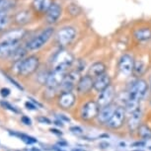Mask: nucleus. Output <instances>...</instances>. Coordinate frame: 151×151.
I'll return each instance as SVG.
<instances>
[{"label": "nucleus", "mask_w": 151, "mask_h": 151, "mask_svg": "<svg viewBox=\"0 0 151 151\" xmlns=\"http://www.w3.org/2000/svg\"><path fill=\"white\" fill-rule=\"evenodd\" d=\"M106 70H107V66L104 62L97 61V62H94L89 67L88 75H90L91 77H93V78H96V77H98V76L102 75V74L106 73Z\"/></svg>", "instance_id": "20"}, {"label": "nucleus", "mask_w": 151, "mask_h": 151, "mask_svg": "<svg viewBox=\"0 0 151 151\" xmlns=\"http://www.w3.org/2000/svg\"><path fill=\"white\" fill-rule=\"evenodd\" d=\"M53 35V29L52 28H47V29L44 30L42 32H41L38 36H36L33 40L28 42L27 48L30 50H37L39 48H41L42 47L47 44L50 41V39L52 38Z\"/></svg>", "instance_id": "2"}, {"label": "nucleus", "mask_w": 151, "mask_h": 151, "mask_svg": "<svg viewBox=\"0 0 151 151\" xmlns=\"http://www.w3.org/2000/svg\"><path fill=\"white\" fill-rule=\"evenodd\" d=\"M116 105L115 104H111V105H108L106 107H103L100 109V112H99V115L97 116V121H98L99 124H107L108 122L110 121L112 116L114 115L115 111L116 110Z\"/></svg>", "instance_id": "12"}, {"label": "nucleus", "mask_w": 151, "mask_h": 151, "mask_svg": "<svg viewBox=\"0 0 151 151\" xmlns=\"http://www.w3.org/2000/svg\"><path fill=\"white\" fill-rule=\"evenodd\" d=\"M79 79H80L79 71L77 70L70 71V72H68L66 75H65L64 80L62 81V83L59 88L62 90V92H72L73 88L75 86H77Z\"/></svg>", "instance_id": "9"}, {"label": "nucleus", "mask_w": 151, "mask_h": 151, "mask_svg": "<svg viewBox=\"0 0 151 151\" xmlns=\"http://www.w3.org/2000/svg\"><path fill=\"white\" fill-rule=\"evenodd\" d=\"M34 8L38 11V12L45 13L47 12L50 6L52 5V0H34L33 2Z\"/></svg>", "instance_id": "22"}, {"label": "nucleus", "mask_w": 151, "mask_h": 151, "mask_svg": "<svg viewBox=\"0 0 151 151\" xmlns=\"http://www.w3.org/2000/svg\"><path fill=\"white\" fill-rule=\"evenodd\" d=\"M25 34H26V32L23 29L10 31V32L4 34L2 36L0 42H19L20 40L24 38Z\"/></svg>", "instance_id": "16"}, {"label": "nucleus", "mask_w": 151, "mask_h": 151, "mask_svg": "<svg viewBox=\"0 0 151 151\" xmlns=\"http://www.w3.org/2000/svg\"><path fill=\"white\" fill-rule=\"evenodd\" d=\"M138 135L140 136V138H142L143 140H148L151 138V129L149 127L145 124H140L137 129Z\"/></svg>", "instance_id": "24"}, {"label": "nucleus", "mask_w": 151, "mask_h": 151, "mask_svg": "<svg viewBox=\"0 0 151 151\" xmlns=\"http://www.w3.org/2000/svg\"><path fill=\"white\" fill-rule=\"evenodd\" d=\"M94 87V78L91 77L90 75H84L81 76L79 79L76 89L79 94H87L89 93Z\"/></svg>", "instance_id": "13"}, {"label": "nucleus", "mask_w": 151, "mask_h": 151, "mask_svg": "<svg viewBox=\"0 0 151 151\" xmlns=\"http://www.w3.org/2000/svg\"><path fill=\"white\" fill-rule=\"evenodd\" d=\"M61 16V7L58 3H52L50 8L47 12V20L50 24H55L58 21L59 17Z\"/></svg>", "instance_id": "19"}, {"label": "nucleus", "mask_w": 151, "mask_h": 151, "mask_svg": "<svg viewBox=\"0 0 151 151\" xmlns=\"http://www.w3.org/2000/svg\"><path fill=\"white\" fill-rule=\"evenodd\" d=\"M146 65L142 60H137L134 61V67H133V72L132 74L135 77H140L146 71Z\"/></svg>", "instance_id": "23"}, {"label": "nucleus", "mask_w": 151, "mask_h": 151, "mask_svg": "<svg viewBox=\"0 0 151 151\" xmlns=\"http://www.w3.org/2000/svg\"><path fill=\"white\" fill-rule=\"evenodd\" d=\"M69 12H70L71 15H78V14L81 12V9L78 5L72 4L69 6Z\"/></svg>", "instance_id": "30"}, {"label": "nucleus", "mask_w": 151, "mask_h": 151, "mask_svg": "<svg viewBox=\"0 0 151 151\" xmlns=\"http://www.w3.org/2000/svg\"><path fill=\"white\" fill-rule=\"evenodd\" d=\"M133 37L137 42H146L151 40V29L150 28H140L134 31Z\"/></svg>", "instance_id": "21"}, {"label": "nucleus", "mask_w": 151, "mask_h": 151, "mask_svg": "<svg viewBox=\"0 0 151 151\" xmlns=\"http://www.w3.org/2000/svg\"><path fill=\"white\" fill-rule=\"evenodd\" d=\"M76 31L73 27H64L59 31L56 36L58 42L62 47L69 45L71 42L75 39Z\"/></svg>", "instance_id": "11"}, {"label": "nucleus", "mask_w": 151, "mask_h": 151, "mask_svg": "<svg viewBox=\"0 0 151 151\" xmlns=\"http://www.w3.org/2000/svg\"><path fill=\"white\" fill-rule=\"evenodd\" d=\"M150 91H151V82H150Z\"/></svg>", "instance_id": "41"}, {"label": "nucleus", "mask_w": 151, "mask_h": 151, "mask_svg": "<svg viewBox=\"0 0 151 151\" xmlns=\"http://www.w3.org/2000/svg\"><path fill=\"white\" fill-rule=\"evenodd\" d=\"M115 96H116V88L112 84L108 88H106L105 90L102 91V92L99 93L96 101L100 106V108H103V107L108 106V105L113 104Z\"/></svg>", "instance_id": "7"}, {"label": "nucleus", "mask_w": 151, "mask_h": 151, "mask_svg": "<svg viewBox=\"0 0 151 151\" xmlns=\"http://www.w3.org/2000/svg\"><path fill=\"white\" fill-rule=\"evenodd\" d=\"M70 132L74 133V134L79 135L83 133V129H82L80 127H70Z\"/></svg>", "instance_id": "32"}, {"label": "nucleus", "mask_w": 151, "mask_h": 151, "mask_svg": "<svg viewBox=\"0 0 151 151\" xmlns=\"http://www.w3.org/2000/svg\"><path fill=\"white\" fill-rule=\"evenodd\" d=\"M140 122H141V110L139 108L136 112L129 115V119L127 121V127H129V132H137L139 125L141 124Z\"/></svg>", "instance_id": "18"}, {"label": "nucleus", "mask_w": 151, "mask_h": 151, "mask_svg": "<svg viewBox=\"0 0 151 151\" xmlns=\"http://www.w3.org/2000/svg\"><path fill=\"white\" fill-rule=\"evenodd\" d=\"M76 97L72 92H62L58 97V105L64 110L70 109L75 104Z\"/></svg>", "instance_id": "15"}, {"label": "nucleus", "mask_w": 151, "mask_h": 151, "mask_svg": "<svg viewBox=\"0 0 151 151\" xmlns=\"http://www.w3.org/2000/svg\"><path fill=\"white\" fill-rule=\"evenodd\" d=\"M110 85H112V79H111V76L108 73H104L102 75L98 76V77L94 78L93 89L97 91L98 93L102 92L103 90L109 87Z\"/></svg>", "instance_id": "14"}, {"label": "nucleus", "mask_w": 151, "mask_h": 151, "mask_svg": "<svg viewBox=\"0 0 151 151\" xmlns=\"http://www.w3.org/2000/svg\"><path fill=\"white\" fill-rule=\"evenodd\" d=\"M72 151H85L84 149H81V148H75V149H73Z\"/></svg>", "instance_id": "40"}, {"label": "nucleus", "mask_w": 151, "mask_h": 151, "mask_svg": "<svg viewBox=\"0 0 151 151\" xmlns=\"http://www.w3.org/2000/svg\"><path fill=\"white\" fill-rule=\"evenodd\" d=\"M14 135L19 136V137L21 138L26 144H34L38 141L35 137H32V136H30V135L24 134V133H14Z\"/></svg>", "instance_id": "28"}, {"label": "nucleus", "mask_w": 151, "mask_h": 151, "mask_svg": "<svg viewBox=\"0 0 151 151\" xmlns=\"http://www.w3.org/2000/svg\"><path fill=\"white\" fill-rule=\"evenodd\" d=\"M62 119L63 121H65V122H69L70 119H68V118H66V116H64V115H59V119Z\"/></svg>", "instance_id": "39"}, {"label": "nucleus", "mask_w": 151, "mask_h": 151, "mask_svg": "<svg viewBox=\"0 0 151 151\" xmlns=\"http://www.w3.org/2000/svg\"><path fill=\"white\" fill-rule=\"evenodd\" d=\"M1 106L3 107V108H5V109H7V110H9V111H11V112H14V113H19L18 112V110L17 109H15L12 105H11L10 103H8V102H4V101H2L1 103Z\"/></svg>", "instance_id": "31"}, {"label": "nucleus", "mask_w": 151, "mask_h": 151, "mask_svg": "<svg viewBox=\"0 0 151 151\" xmlns=\"http://www.w3.org/2000/svg\"><path fill=\"white\" fill-rule=\"evenodd\" d=\"M21 121H22L23 124H26V125H31V124H32V121H31V119L29 118V116H23L22 118H21Z\"/></svg>", "instance_id": "34"}, {"label": "nucleus", "mask_w": 151, "mask_h": 151, "mask_svg": "<svg viewBox=\"0 0 151 151\" xmlns=\"http://www.w3.org/2000/svg\"><path fill=\"white\" fill-rule=\"evenodd\" d=\"M25 55H26V50H24V48H22V47H19L18 50H17L16 52L11 55V58H13L14 61L17 62V61H20V60H23Z\"/></svg>", "instance_id": "26"}, {"label": "nucleus", "mask_w": 151, "mask_h": 151, "mask_svg": "<svg viewBox=\"0 0 151 151\" xmlns=\"http://www.w3.org/2000/svg\"><path fill=\"white\" fill-rule=\"evenodd\" d=\"M15 0H0V14L14 6Z\"/></svg>", "instance_id": "25"}, {"label": "nucleus", "mask_w": 151, "mask_h": 151, "mask_svg": "<svg viewBox=\"0 0 151 151\" xmlns=\"http://www.w3.org/2000/svg\"><path fill=\"white\" fill-rule=\"evenodd\" d=\"M8 22H9V18L5 13L0 14V31L3 30L5 27L7 26Z\"/></svg>", "instance_id": "29"}, {"label": "nucleus", "mask_w": 151, "mask_h": 151, "mask_svg": "<svg viewBox=\"0 0 151 151\" xmlns=\"http://www.w3.org/2000/svg\"><path fill=\"white\" fill-rule=\"evenodd\" d=\"M74 61V56L69 52L66 50H60L55 55L52 59V66L53 69L55 68H63L67 69Z\"/></svg>", "instance_id": "4"}, {"label": "nucleus", "mask_w": 151, "mask_h": 151, "mask_svg": "<svg viewBox=\"0 0 151 151\" xmlns=\"http://www.w3.org/2000/svg\"><path fill=\"white\" fill-rule=\"evenodd\" d=\"M19 48V42H0V58L11 56Z\"/></svg>", "instance_id": "17"}, {"label": "nucleus", "mask_w": 151, "mask_h": 151, "mask_svg": "<svg viewBox=\"0 0 151 151\" xmlns=\"http://www.w3.org/2000/svg\"><path fill=\"white\" fill-rule=\"evenodd\" d=\"M38 122H40V124H52V121H50V119L45 118V116H39Z\"/></svg>", "instance_id": "33"}, {"label": "nucleus", "mask_w": 151, "mask_h": 151, "mask_svg": "<svg viewBox=\"0 0 151 151\" xmlns=\"http://www.w3.org/2000/svg\"><path fill=\"white\" fill-rule=\"evenodd\" d=\"M26 107H27V109H29V110H37L38 108H37V106L35 104H33V103H31V102H26Z\"/></svg>", "instance_id": "37"}, {"label": "nucleus", "mask_w": 151, "mask_h": 151, "mask_svg": "<svg viewBox=\"0 0 151 151\" xmlns=\"http://www.w3.org/2000/svg\"><path fill=\"white\" fill-rule=\"evenodd\" d=\"M16 21L19 24H26L30 21V14L28 12H20L18 15L16 16Z\"/></svg>", "instance_id": "27"}, {"label": "nucleus", "mask_w": 151, "mask_h": 151, "mask_svg": "<svg viewBox=\"0 0 151 151\" xmlns=\"http://www.w3.org/2000/svg\"><path fill=\"white\" fill-rule=\"evenodd\" d=\"M50 132H52V133H55V134H58V135H61L62 134L61 132H59V130L55 129H50Z\"/></svg>", "instance_id": "38"}, {"label": "nucleus", "mask_w": 151, "mask_h": 151, "mask_svg": "<svg viewBox=\"0 0 151 151\" xmlns=\"http://www.w3.org/2000/svg\"><path fill=\"white\" fill-rule=\"evenodd\" d=\"M100 106L97 103V101L94 100H90V101L86 102L81 109V118L84 121H93V119H97L100 112Z\"/></svg>", "instance_id": "5"}, {"label": "nucleus", "mask_w": 151, "mask_h": 151, "mask_svg": "<svg viewBox=\"0 0 151 151\" xmlns=\"http://www.w3.org/2000/svg\"><path fill=\"white\" fill-rule=\"evenodd\" d=\"M134 59L130 55H122V58L119 60V70L122 75L124 77H127L133 72V67H134Z\"/></svg>", "instance_id": "8"}, {"label": "nucleus", "mask_w": 151, "mask_h": 151, "mask_svg": "<svg viewBox=\"0 0 151 151\" xmlns=\"http://www.w3.org/2000/svg\"><path fill=\"white\" fill-rule=\"evenodd\" d=\"M6 77H7L8 80H9V81L11 82V83H13L14 85H15V86H16L17 88H18V89H20V90H23V87H22L21 85H20L19 83H18V82H16L15 80H14V79H12V78L9 77V76H7V75H6Z\"/></svg>", "instance_id": "35"}, {"label": "nucleus", "mask_w": 151, "mask_h": 151, "mask_svg": "<svg viewBox=\"0 0 151 151\" xmlns=\"http://www.w3.org/2000/svg\"><path fill=\"white\" fill-rule=\"evenodd\" d=\"M125 118H127V113L124 107H118L116 110L115 111L114 115L108 124H106L108 129H119L124 125L125 122Z\"/></svg>", "instance_id": "6"}, {"label": "nucleus", "mask_w": 151, "mask_h": 151, "mask_svg": "<svg viewBox=\"0 0 151 151\" xmlns=\"http://www.w3.org/2000/svg\"><path fill=\"white\" fill-rule=\"evenodd\" d=\"M66 74H67V69H63V68H55V69H52V71L48 75L47 83H45L47 89L55 90L56 88L60 87V85L62 83V81L64 80Z\"/></svg>", "instance_id": "3"}, {"label": "nucleus", "mask_w": 151, "mask_h": 151, "mask_svg": "<svg viewBox=\"0 0 151 151\" xmlns=\"http://www.w3.org/2000/svg\"><path fill=\"white\" fill-rule=\"evenodd\" d=\"M39 67V58L37 56H29V58L21 60V70L20 74L23 76H28L34 73Z\"/></svg>", "instance_id": "10"}, {"label": "nucleus", "mask_w": 151, "mask_h": 151, "mask_svg": "<svg viewBox=\"0 0 151 151\" xmlns=\"http://www.w3.org/2000/svg\"><path fill=\"white\" fill-rule=\"evenodd\" d=\"M148 89H149V85H148L147 81L144 79L137 78L130 86L127 99L140 102L147 94Z\"/></svg>", "instance_id": "1"}, {"label": "nucleus", "mask_w": 151, "mask_h": 151, "mask_svg": "<svg viewBox=\"0 0 151 151\" xmlns=\"http://www.w3.org/2000/svg\"><path fill=\"white\" fill-rule=\"evenodd\" d=\"M0 94H1L2 97H7L8 95L10 94V90L8 89V88H2L1 90H0Z\"/></svg>", "instance_id": "36"}]
</instances>
